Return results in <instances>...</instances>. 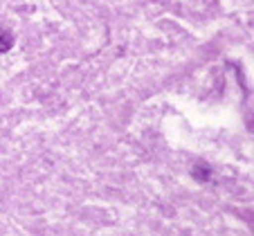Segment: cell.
<instances>
[{"label":"cell","instance_id":"obj_1","mask_svg":"<svg viewBox=\"0 0 254 236\" xmlns=\"http://www.w3.org/2000/svg\"><path fill=\"white\" fill-rule=\"evenodd\" d=\"M11 45H14V36H11V32H7L5 27H0V54L7 52V50H11Z\"/></svg>","mask_w":254,"mask_h":236}]
</instances>
